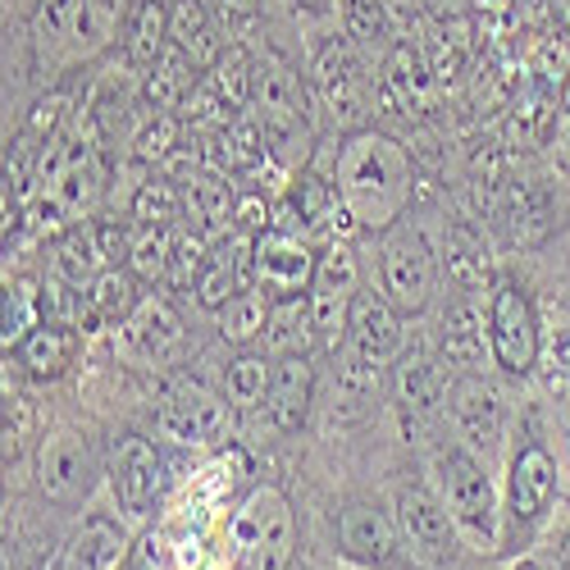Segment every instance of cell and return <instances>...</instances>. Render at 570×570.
<instances>
[{
    "label": "cell",
    "mask_w": 570,
    "mask_h": 570,
    "mask_svg": "<svg viewBox=\"0 0 570 570\" xmlns=\"http://www.w3.org/2000/svg\"><path fill=\"white\" fill-rule=\"evenodd\" d=\"M110 489H115V507L124 520H147L160 489H165V461L156 452L151 439L141 434H124L115 443L110 456Z\"/></svg>",
    "instance_id": "9a60e30c"
},
{
    "label": "cell",
    "mask_w": 570,
    "mask_h": 570,
    "mask_svg": "<svg viewBox=\"0 0 570 570\" xmlns=\"http://www.w3.org/2000/svg\"><path fill=\"white\" fill-rule=\"evenodd\" d=\"M347 347L370 365H393L406 347V315L379 288H361L347 315Z\"/></svg>",
    "instance_id": "d6986e66"
},
{
    "label": "cell",
    "mask_w": 570,
    "mask_h": 570,
    "mask_svg": "<svg viewBox=\"0 0 570 570\" xmlns=\"http://www.w3.org/2000/svg\"><path fill=\"white\" fill-rule=\"evenodd\" d=\"M315 402V365L306 352H283L274 356V379H269V420L278 424L283 434H297Z\"/></svg>",
    "instance_id": "7402d4cb"
},
{
    "label": "cell",
    "mask_w": 570,
    "mask_h": 570,
    "mask_svg": "<svg viewBox=\"0 0 570 570\" xmlns=\"http://www.w3.org/2000/svg\"><path fill=\"white\" fill-rule=\"evenodd\" d=\"M548 14H552V23L570 37V0H548Z\"/></svg>",
    "instance_id": "bcb514c9"
},
{
    "label": "cell",
    "mask_w": 570,
    "mask_h": 570,
    "mask_svg": "<svg viewBox=\"0 0 570 570\" xmlns=\"http://www.w3.org/2000/svg\"><path fill=\"white\" fill-rule=\"evenodd\" d=\"M334 183L347 215L365 233H384L406 219L411 197H415V165L406 147L384 132V128H356L343 137L338 160H334Z\"/></svg>",
    "instance_id": "6da1fadb"
},
{
    "label": "cell",
    "mask_w": 570,
    "mask_h": 570,
    "mask_svg": "<svg viewBox=\"0 0 570 570\" xmlns=\"http://www.w3.org/2000/svg\"><path fill=\"white\" fill-rule=\"evenodd\" d=\"M228 6H237V10H256L261 0H228Z\"/></svg>",
    "instance_id": "681fc988"
},
{
    "label": "cell",
    "mask_w": 570,
    "mask_h": 570,
    "mask_svg": "<svg viewBox=\"0 0 570 570\" xmlns=\"http://www.w3.org/2000/svg\"><path fill=\"white\" fill-rule=\"evenodd\" d=\"M78 352H82V328L65 324V320H41L14 347L23 374H32V379H60L78 361Z\"/></svg>",
    "instance_id": "484cf974"
},
{
    "label": "cell",
    "mask_w": 570,
    "mask_h": 570,
    "mask_svg": "<svg viewBox=\"0 0 570 570\" xmlns=\"http://www.w3.org/2000/svg\"><path fill=\"white\" fill-rule=\"evenodd\" d=\"M128 269L141 283H169V269H174V233L169 228H137Z\"/></svg>",
    "instance_id": "8d00e7d4"
},
{
    "label": "cell",
    "mask_w": 570,
    "mask_h": 570,
    "mask_svg": "<svg viewBox=\"0 0 570 570\" xmlns=\"http://www.w3.org/2000/svg\"><path fill=\"white\" fill-rule=\"evenodd\" d=\"M397 530L411 548V557L430 561V566H456L461 561V525L452 520V511L443 507V498L434 489H402L393 502Z\"/></svg>",
    "instance_id": "8fae6325"
},
{
    "label": "cell",
    "mask_w": 570,
    "mask_h": 570,
    "mask_svg": "<svg viewBox=\"0 0 570 570\" xmlns=\"http://www.w3.org/2000/svg\"><path fill=\"white\" fill-rule=\"evenodd\" d=\"M543 374H548V389L566 393L570 389V315H557L552 334L543 338V356H539Z\"/></svg>",
    "instance_id": "f35d334b"
},
{
    "label": "cell",
    "mask_w": 570,
    "mask_h": 570,
    "mask_svg": "<svg viewBox=\"0 0 570 570\" xmlns=\"http://www.w3.org/2000/svg\"><path fill=\"white\" fill-rule=\"evenodd\" d=\"M119 6H128V0H119Z\"/></svg>",
    "instance_id": "816d5d0a"
},
{
    "label": "cell",
    "mask_w": 570,
    "mask_h": 570,
    "mask_svg": "<svg viewBox=\"0 0 570 570\" xmlns=\"http://www.w3.org/2000/svg\"><path fill=\"white\" fill-rule=\"evenodd\" d=\"M269 379H274V361L261 352H243L233 356L224 370V397L233 411H256L269 402Z\"/></svg>",
    "instance_id": "836d02e7"
},
{
    "label": "cell",
    "mask_w": 570,
    "mask_h": 570,
    "mask_svg": "<svg viewBox=\"0 0 570 570\" xmlns=\"http://www.w3.org/2000/svg\"><path fill=\"white\" fill-rule=\"evenodd\" d=\"M183 219V187L178 178H147L132 193V228H174Z\"/></svg>",
    "instance_id": "e575fe53"
},
{
    "label": "cell",
    "mask_w": 570,
    "mask_h": 570,
    "mask_svg": "<svg viewBox=\"0 0 570 570\" xmlns=\"http://www.w3.org/2000/svg\"><path fill=\"white\" fill-rule=\"evenodd\" d=\"M338 28H343V37L356 46V51H365V56L384 60L393 51V28L397 23H393L389 0H343Z\"/></svg>",
    "instance_id": "4dcf8cb0"
},
{
    "label": "cell",
    "mask_w": 570,
    "mask_h": 570,
    "mask_svg": "<svg viewBox=\"0 0 570 570\" xmlns=\"http://www.w3.org/2000/svg\"><path fill=\"white\" fill-rule=\"evenodd\" d=\"M424 56H430V73H434L439 87H452V82L465 73V41H461V37L439 32V41L424 46Z\"/></svg>",
    "instance_id": "60d3db41"
},
{
    "label": "cell",
    "mask_w": 570,
    "mask_h": 570,
    "mask_svg": "<svg viewBox=\"0 0 570 570\" xmlns=\"http://www.w3.org/2000/svg\"><path fill=\"white\" fill-rule=\"evenodd\" d=\"M233 570H288L297 552V515L283 489L261 484L228 515Z\"/></svg>",
    "instance_id": "3957f363"
},
{
    "label": "cell",
    "mask_w": 570,
    "mask_h": 570,
    "mask_svg": "<svg viewBox=\"0 0 570 570\" xmlns=\"http://www.w3.org/2000/svg\"><path fill=\"white\" fill-rule=\"evenodd\" d=\"M252 106H256V124L265 128L269 141H288L306 128L297 73L288 65H278L274 56L252 60Z\"/></svg>",
    "instance_id": "ac0fdd59"
},
{
    "label": "cell",
    "mask_w": 570,
    "mask_h": 570,
    "mask_svg": "<svg viewBox=\"0 0 570 570\" xmlns=\"http://www.w3.org/2000/svg\"><path fill=\"white\" fill-rule=\"evenodd\" d=\"M338 548L365 570H397L402 552H411L397 530V515L374 498H352L338 511Z\"/></svg>",
    "instance_id": "7c38bea8"
},
{
    "label": "cell",
    "mask_w": 570,
    "mask_h": 570,
    "mask_svg": "<svg viewBox=\"0 0 570 570\" xmlns=\"http://www.w3.org/2000/svg\"><path fill=\"white\" fill-rule=\"evenodd\" d=\"M169 37L174 51H183L202 73H210L224 60V28L206 0H174L169 6Z\"/></svg>",
    "instance_id": "cb8c5ba5"
},
{
    "label": "cell",
    "mask_w": 570,
    "mask_h": 570,
    "mask_svg": "<svg viewBox=\"0 0 570 570\" xmlns=\"http://www.w3.org/2000/svg\"><path fill=\"white\" fill-rule=\"evenodd\" d=\"M557 456L539 443V439H525L511 461H507V530L511 534H530L539 520L552 511L557 502Z\"/></svg>",
    "instance_id": "9c48e42d"
},
{
    "label": "cell",
    "mask_w": 570,
    "mask_h": 570,
    "mask_svg": "<svg viewBox=\"0 0 570 570\" xmlns=\"http://www.w3.org/2000/svg\"><path fill=\"white\" fill-rule=\"evenodd\" d=\"M288 10H293L302 23H328V19H338L343 0H288Z\"/></svg>",
    "instance_id": "f6af8a7d"
},
{
    "label": "cell",
    "mask_w": 570,
    "mask_h": 570,
    "mask_svg": "<svg viewBox=\"0 0 570 570\" xmlns=\"http://www.w3.org/2000/svg\"><path fill=\"white\" fill-rule=\"evenodd\" d=\"M439 269L452 293H484L493 283V256L489 243L470 224H448L439 243Z\"/></svg>",
    "instance_id": "603a6c76"
},
{
    "label": "cell",
    "mask_w": 570,
    "mask_h": 570,
    "mask_svg": "<svg viewBox=\"0 0 570 570\" xmlns=\"http://www.w3.org/2000/svg\"><path fill=\"white\" fill-rule=\"evenodd\" d=\"M233 210H237L233 187L219 174L202 169L183 183V215L193 224V233H202L206 243H219V237L233 233Z\"/></svg>",
    "instance_id": "4316f807"
},
{
    "label": "cell",
    "mask_w": 570,
    "mask_h": 570,
    "mask_svg": "<svg viewBox=\"0 0 570 570\" xmlns=\"http://www.w3.org/2000/svg\"><path fill=\"white\" fill-rule=\"evenodd\" d=\"M219 315V338L233 343V347H252L256 338H265V328H269V315H274V297L265 288H243L228 306L215 311Z\"/></svg>",
    "instance_id": "1f68e13d"
},
{
    "label": "cell",
    "mask_w": 570,
    "mask_h": 570,
    "mask_svg": "<svg viewBox=\"0 0 570 570\" xmlns=\"http://www.w3.org/2000/svg\"><path fill=\"white\" fill-rule=\"evenodd\" d=\"M448 389L452 384L443 374L439 347H430L424 338H406V347L393 361V393L406 424H434L448 411Z\"/></svg>",
    "instance_id": "5bb4252c"
},
{
    "label": "cell",
    "mask_w": 570,
    "mask_h": 570,
    "mask_svg": "<svg viewBox=\"0 0 570 570\" xmlns=\"http://www.w3.org/2000/svg\"><path fill=\"white\" fill-rule=\"evenodd\" d=\"M252 252H256V288H265L274 302H302L311 293L320 252L306 243V233L265 228L252 243Z\"/></svg>",
    "instance_id": "4fadbf2b"
},
{
    "label": "cell",
    "mask_w": 570,
    "mask_h": 570,
    "mask_svg": "<svg viewBox=\"0 0 570 570\" xmlns=\"http://www.w3.org/2000/svg\"><path fill=\"white\" fill-rule=\"evenodd\" d=\"M561 115L570 119V69H566V78H561Z\"/></svg>",
    "instance_id": "c3c4849f"
},
{
    "label": "cell",
    "mask_w": 570,
    "mask_h": 570,
    "mask_svg": "<svg viewBox=\"0 0 570 570\" xmlns=\"http://www.w3.org/2000/svg\"><path fill=\"white\" fill-rule=\"evenodd\" d=\"M374 269H379V293H384L406 320L424 315L434 306V293H439V252L430 247L415 224H393L379 233V256H374Z\"/></svg>",
    "instance_id": "277c9868"
},
{
    "label": "cell",
    "mask_w": 570,
    "mask_h": 570,
    "mask_svg": "<svg viewBox=\"0 0 570 570\" xmlns=\"http://www.w3.org/2000/svg\"><path fill=\"white\" fill-rule=\"evenodd\" d=\"M132 147H137V160H147V165L156 160V165H165V160L183 147V141H178V119H174V115H156L147 128L137 132Z\"/></svg>",
    "instance_id": "ab89813d"
},
{
    "label": "cell",
    "mask_w": 570,
    "mask_h": 570,
    "mask_svg": "<svg viewBox=\"0 0 570 570\" xmlns=\"http://www.w3.org/2000/svg\"><path fill=\"white\" fill-rule=\"evenodd\" d=\"M97 474H101V461L82 430H56L41 439L37 461H32V480L46 502L82 507L91 498V489H97Z\"/></svg>",
    "instance_id": "ba28073f"
},
{
    "label": "cell",
    "mask_w": 570,
    "mask_h": 570,
    "mask_svg": "<svg viewBox=\"0 0 570 570\" xmlns=\"http://www.w3.org/2000/svg\"><path fill=\"white\" fill-rule=\"evenodd\" d=\"M119 552H124V530L110 515H87L82 530L65 543L56 570H115Z\"/></svg>",
    "instance_id": "f1b7e54d"
},
{
    "label": "cell",
    "mask_w": 570,
    "mask_h": 570,
    "mask_svg": "<svg viewBox=\"0 0 570 570\" xmlns=\"http://www.w3.org/2000/svg\"><path fill=\"white\" fill-rule=\"evenodd\" d=\"M430 474H434V493L452 511L461 534L474 539L484 552L498 548V539H502V502H498V484H493L489 461L452 439V443H439L430 452Z\"/></svg>",
    "instance_id": "7a4b0ae2"
},
{
    "label": "cell",
    "mask_w": 570,
    "mask_h": 570,
    "mask_svg": "<svg viewBox=\"0 0 570 570\" xmlns=\"http://www.w3.org/2000/svg\"><path fill=\"white\" fill-rule=\"evenodd\" d=\"M119 41H124L128 65L151 73L169 56V46H174V37H169V6H165V0H128Z\"/></svg>",
    "instance_id": "d4e9b609"
},
{
    "label": "cell",
    "mask_w": 570,
    "mask_h": 570,
    "mask_svg": "<svg viewBox=\"0 0 570 570\" xmlns=\"http://www.w3.org/2000/svg\"><path fill=\"white\" fill-rule=\"evenodd\" d=\"M69 101L60 97V91H51V97H41L37 106H32V119H28V137H37V141H51V137H60V124H65V110Z\"/></svg>",
    "instance_id": "b9f144b4"
},
{
    "label": "cell",
    "mask_w": 570,
    "mask_h": 570,
    "mask_svg": "<svg viewBox=\"0 0 570 570\" xmlns=\"http://www.w3.org/2000/svg\"><path fill=\"white\" fill-rule=\"evenodd\" d=\"M119 338H124V352H128L132 361L156 365V361H169V356L178 352V343H183V320H178V311H174L165 297H141L137 311L119 324Z\"/></svg>",
    "instance_id": "44dd1931"
},
{
    "label": "cell",
    "mask_w": 570,
    "mask_h": 570,
    "mask_svg": "<svg viewBox=\"0 0 570 570\" xmlns=\"http://www.w3.org/2000/svg\"><path fill=\"white\" fill-rule=\"evenodd\" d=\"M202 87V69L187 60L183 51H174L169 46V56L147 73V101L169 115V110H187V101H193V91Z\"/></svg>",
    "instance_id": "d6a6232c"
},
{
    "label": "cell",
    "mask_w": 570,
    "mask_h": 570,
    "mask_svg": "<svg viewBox=\"0 0 570 570\" xmlns=\"http://www.w3.org/2000/svg\"><path fill=\"white\" fill-rule=\"evenodd\" d=\"M41 315H46V306H41V288L32 278H10L6 283V320H0V343H6V352L10 347H19L32 328L41 324Z\"/></svg>",
    "instance_id": "d590c367"
},
{
    "label": "cell",
    "mask_w": 570,
    "mask_h": 570,
    "mask_svg": "<svg viewBox=\"0 0 570 570\" xmlns=\"http://www.w3.org/2000/svg\"><path fill=\"white\" fill-rule=\"evenodd\" d=\"M97 237H101V252H106L110 265H128L132 237H137V233H128L124 224H97Z\"/></svg>",
    "instance_id": "ee69618b"
},
{
    "label": "cell",
    "mask_w": 570,
    "mask_h": 570,
    "mask_svg": "<svg viewBox=\"0 0 570 570\" xmlns=\"http://www.w3.org/2000/svg\"><path fill=\"white\" fill-rule=\"evenodd\" d=\"M137 302H141V297H137V274L110 265V269H101V274L82 288V320H78V328H82V324H87V328L124 324V320L137 311Z\"/></svg>",
    "instance_id": "83f0119b"
},
{
    "label": "cell",
    "mask_w": 570,
    "mask_h": 570,
    "mask_svg": "<svg viewBox=\"0 0 570 570\" xmlns=\"http://www.w3.org/2000/svg\"><path fill=\"white\" fill-rule=\"evenodd\" d=\"M210 252H215V247L206 243L202 233H193V228L178 233V237H174V269H169V283H174V288H197L202 269L210 265Z\"/></svg>",
    "instance_id": "74e56055"
},
{
    "label": "cell",
    "mask_w": 570,
    "mask_h": 570,
    "mask_svg": "<svg viewBox=\"0 0 570 570\" xmlns=\"http://www.w3.org/2000/svg\"><path fill=\"white\" fill-rule=\"evenodd\" d=\"M434 347L448 370L480 374L489 356V311L480 306V293H448L434 324Z\"/></svg>",
    "instance_id": "e0dca14e"
},
{
    "label": "cell",
    "mask_w": 570,
    "mask_h": 570,
    "mask_svg": "<svg viewBox=\"0 0 570 570\" xmlns=\"http://www.w3.org/2000/svg\"><path fill=\"white\" fill-rule=\"evenodd\" d=\"M561 570H570V539H566V548H561Z\"/></svg>",
    "instance_id": "f907efd6"
},
{
    "label": "cell",
    "mask_w": 570,
    "mask_h": 570,
    "mask_svg": "<svg viewBox=\"0 0 570 570\" xmlns=\"http://www.w3.org/2000/svg\"><path fill=\"white\" fill-rule=\"evenodd\" d=\"M448 415H452L456 443L480 452L484 461H493L502 452V443H507V402H502L493 379L456 374L452 389H448Z\"/></svg>",
    "instance_id": "30bf717a"
},
{
    "label": "cell",
    "mask_w": 570,
    "mask_h": 570,
    "mask_svg": "<svg viewBox=\"0 0 570 570\" xmlns=\"http://www.w3.org/2000/svg\"><path fill=\"white\" fill-rule=\"evenodd\" d=\"M489 361L507 379H525L539 370L543 356V320L534 311V297L520 278L498 274L489 283Z\"/></svg>",
    "instance_id": "5b68a950"
},
{
    "label": "cell",
    "mask_w": 570,
    "mask_h": 570,
    "mask_svg": "<svg viewBox=\"0 0 570 570\" xmlns=\"http://www.w3.org/2000/svg\"><path fill=\"white\" fill-rule=\"evenodd\" d=\"M361 293V269L347 243H328L315 261V278H311V293H306V311H311V328L315 338L328 352H343L347 347V315L352 302Z\"/></svg>",
    "instance_id": "52a82bcc"
},
{
    "label": "cell",
    "mask_w": 570,
    "mask_h": 570,
    "mask_svg": "<svg viewBox=\"0 0 570 570\" xmlns=\"http://www.w3.org/2000/svg\"><path fill=\"white\" fill-rule=\"evenodd\" d=\"M311 82H315V97L320 106L334 115L347 132L365 128L374 101H379V73H370V56L356 51L347 37H328L315 65H311Z\"/></svg>",
    "instance_id": "8992f818"
},
{
    "label": "cell",
    "mask_w": 570,
    "mask_h": 570,
    "mask_svg": "<svg viewBox=\"0 0 570 570\" xmlns=\"http://www.w3.org/2000/svg\"><path fill=\"white\" fill-rule=\"evenodd\" d=\"M511 570H557V566H548V561H539V557H520Z\"/></svg>",
    "instance_id": "7dc6e473"
},
{
    "label": "cell",
    "mask_w": 570,
    "mask_h": 570,
    "mask_svg": "<svg viewBox=\"0 0 570 570\" xmlns=\"http://www.w3.org/2000/svg\"><path fill=\"white\" fill-rule=\"evenodd\" d=\"M156 420H160L165 439H174L183 448H206V443H219L228 430V397H215L206 384L183 379V384H174L160 397Z\"/></svg>",
    "instance_id": "2e32d148"
},
{
    "label": "cell",
    "mask_w": 570,
    "mask_h": 570,
    "mask_svg": "<svg viewBox=\"0 0 570 570\" xmlns=\"http://www.w3.org/2000/svg\"><path fill=\"white\" fill-rule=\"evenodd\" d=\"M28 430H32V402L28 397H6V452H19L28 443Z\"/></svg>",
    "instance_id": "7bdbcfd3"
},
{
    "label": "cell",
    "mask_w": 570,
    "mask_h": 570,
    "mask_svg": "<svg viewBox=\"0 0 570 570\" xmlns=\"http://www.w3.org/2000/svg\"><path fill=\"white\" fill-rule=\"evenodd\" d=\"M101 269H110L106 252H101V237H97V224H73L69 233L56 237V261H51V274L65 278L69 288H87L91 278Z\"/></svg>",
    "instance_id": "f546056e"
},
{
    "label": "cell",
    "mask_w": 570,
    "mask_h": 570,
    "mask_svg": "<svg viewBox=\"0 0 570 570\" xmlns=\"http://www.w3.org/2000/svg\"><path fill=\"white\" fill-rule=\"evenodd\" d=\"M434 87L439 82L430 73V56L415 41H393V51L379 60V106L384 110L415 115L434 97Z\"/></svg>",
    "instance_id": "ffe728a7"
}]
</instances>
